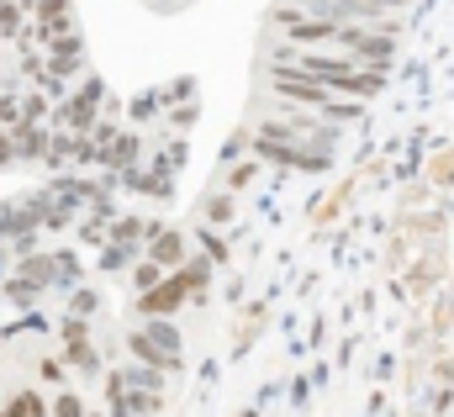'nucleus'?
Here are the masks:
<instances>
[{"instance_id":"f257e3e1","label":"nucleus","mask_w":454,"mask_h":417,"mask_svg":"<svg viewBox=\"0 0 454 417\" xmlns=\"http://www.w3.org/2000/svg\"><path fill=\"white\" fill-rule=\"evenodd\" d=\"M207 286V264H191V275H175V280H153L148 291H143V312L148 317H164V312H175L180 302H185V291H201Z\"/></svg>"},{"instance_id":"f03ea898","label":"nucleus","mask_w":454,"mask_h":417,"mask_svg":"<svg viewBox=\"0 0 454 417\" xmlns=\"http://www.w3.org/2000/svg\"><path fill=\"white\" fill-rule=\"evenodd\" d=\"M275 90H280V96H291V101H307V106H323V101H328V90H323V85L296 80V75H286V69L275 75Z\"/></svg>"},{"instance_id":"7ed1b4c3","label":"nucleus","mask_w":454,"mask_h":417,"mask_svg":"<svg viewBox=\"0 0 454 417\" xmlns=\"http://www.w3.org/2000/svg\"><path fill=\"white\" fill-rule=\"evenodd\" d=\"M96 101H101V85L90 80V85L80 90V101H69V111H64V116H69V122H90V111H96Z\"/></svg>"},{"instance_id":"20e7f679","label":"nucleus","mask_w":454,"mask_h":417,"mask_svg":"<svg viewBox=\"0 0 454 417\" xmlns=\"http://www.w3.org/2000/svg\"><path fill=\"white\" fill-rule=\"evenodd\" d=\"M348 191H354V180H343L339 191H333V196H328L323 207L312 211V222H333V216H339V211H343V201H348Z\"/></svg>"},{"instance_id":"39448f33","label":"nucleus","mask_w":454,"mask_h":417,"mask_svg":"<svg viewBox=\"0 0 454 417\" xmlns=\"http://www.w3.org/2000/svg\"><path fill=\"white\" fill-rule=\"evenodd\" d=\"M180 254H185V243H180V232H164V238L153 243V254H148V259H153V264H169V259H180Z\"/></svg>"},{"instance_id":"423d86ee","label":"nucleus","mask_w":454,"mask_h":417,"mask_svg":"<svg viewBox=\"0 0 454 417\" xmlns=\"http://www.w3.org/2000/svg\"><path fill=\"white\" fill-rule=\"evenodd\" d=\"M37 16H43V27H48V32H53V27H69V5H64V0H43V5H37Z\"/></svg>"},{"instance_id":"0eeeda50","label":"nucleus","mask_w":454,"mask_h":417,"mask_svg":"<svg viewBox=\"0 0 454 417\" xmlns=\"http://www.w3.org/2000/svg\"><path fill=\"white\" fill-rule=\"evenodd\" d=\"M428 185H454V148L428 164Z\"/></svg>"},{"instance_id":"6e6552de","label":"nucleus","mask_w":454,"mask_h":417,"mask_svg":"<svg viewBox=\"0 0 454 417\" xmlns=\"http://www.w3.org/2000/svg\"><path fill=\"white\" fill-rule=\"evenodd\" d=\"M69 64H80V43L69 37L64 48H53V69H69Z\"/></svg>"},{"instance_id":"1a4fd4ad","label":"nucleus","mask_w":454,"mask_h":417,"mask_svg":"<svg viewBox=\"0 0 454 417\" xmlns=\"http://www.w3.org/2000/svg\"><path fill=\"white\" fill-rule=\"evenodd\" d=\"M153 280H159V270H153V259H143V264H137V286H143V291H148V286H153Z\"/></svg>"},{"instance_id":"9d476101","label":"nucleus","mask_w":454,"mask_h":417,"mask_svg":"<svg viewBox=\"0 0 454 417\" xmlns=\"http://www.w3.org/2000/svg\"><path fill=\"white\" fill-rule=\"evenodd\" d=\"M207 211H212V216H217V222H227V216H232V207H227L223 196H217V201H212V207H207Z\"/></svg>"},{"instance_id":"9b49d317","label":"nucleus","mask_w":454,"mask_h":417,"mask_svg":"<svg viewBox=\"0 0 454 417\" xmlns=\"http://www.w3.org/2000/svg\"><path fill=\"white\" fill-rule=\"evenodd\" d=\"M364 5H402V0H364Z\"/></svg>"}]
</instances>
